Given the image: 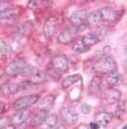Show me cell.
<instances>
[{"label": "cell", "instance_id": "1", "mask_svg": "<svg viewBox=\"0 0 127 129\" xmlns=\"http://www.w3.org/2000/svg\"><path fill=\"white\" fill-rule=\"evenodd\" d=\"M118 69V64L113 56L105 55L98 59L93 64V70L97 74L107 75L109 73L115 72Z\"/></svg>", "mask_w": 127, "mask_h": 129}, {"label": "cell", "instance_id": "2", "mask_svg": "<svg viewBox=\"0 0 127 129\" xmlns=\"http://www.w3.org/2000/svg\"><path fill=\"white\" fill-rule=\"evenodd\" d=\"M38 101H39V95H37V94H31V95H27V96H23L13 102V108L16 111L21 110V109H27L34 105Z\"/></svg>", "mask_w": 127, "mask_h": 129}, {"label": "cell", "instance_id": "3", "mask_svg": "<svg viewBox=\"0 0 127 129\" xmlns=\"http://www.w3.org/2000/svg\"><path fill=\"white\" fill-rule=\"evenodd\" d=\"M121 99V92L115 89V87H109L105 89L101 94V101L105 104H115L120 101Z\"/></svg>", "mask_w": 127, "mask_h": 129}, {"label": "cell", "instance_id": "4", "mask_svg": "<svg viewBox=\"0 0 127 129\" xmlns=\"http://www.w3.org/2000/svg\"><path fill=\"white\" fill-rule=\"evenodd\" d=\"M51 67L59 73H66L69 70V61L64 55H54L51 59Z\"/></svg>", "mask_w": 127, "mask_h": 129}, {"label": "cell", "instance_id": "5", "mask_svg": "<svg viewBox=\"0 0 127 129\" xmlns=\"http://www.w3.org/2000/svg\"><path fill=\"white\" fill-rule=\"evenodd\" d=\"M100 12L102 21H105V22H117L121 17V15L119 14V12L116 11L112 7H108V6L103 7Z\"/></svg>", "mask_w": 127, "mask_h": 129}, {"label": "cell", "instance_id": "6", "mask_svg": "<svg viewBox=\"0 0 127 129\" xmlns=\"http://www.w3.org/2000/svg\"><path fill=\"white\" fill-rule=\"evenodd\" d=\"M60 118L64 124L74 125L78 120V114L75 110L70 108H62L60 110Z\"/></svg>", "mask_w": 127, "mask_h": 129}, {"label": "cell", "instance_id": "7", "mask_svg": "<svg viewBox=\"0 0 127 129\" xmlns=\"http://www.w3.org/2000/svg\"><path fill=\"white\" fill-rule=\"evenodd\" d=\"M87 15H88V13L85 10L75 11L70 16V23L72 24V26L75 28L78 27L80 25H83V24L86 23Z\"/></svg>", "mask_w": 127, "mask_h": 129}, {"label": "cell", "instance_id": "8", "mask_svg": "<svg viewBox=\"0 0 127 129\" xmlns=\"http://www.w3.org/2000/svg\"><path fill=\"white\" fill-rule=\"evenodd\" d=\"M58 23V19L55 16H51L47 19L44 23V29H43V34H44V37L47 39H50L53 37L54 32H55V29Z\"/></svg>", "mask_w": 127, "mask_h": 129}, {"label": "cell", "instance_id": "9", "mask_svg": "<svg viewBox=\"0 0 127 129\" xmlns=\"http://www.w3.org/2000/svg\"><path fill=\"white\" fill-rule=\"evenodd\" d=\"M76 33H77V32L75 27H74V29H72V28H67V29L63 30V31L57 36V41H58L60 44L68 45L71 42L74 41L75 37H76Z\"/></svg>", "mask_w": 127, "mask_h": 129}, {"label": "cell", "instance_id": "10", "mask_svg": "<svg viewBox=\"0 0 127 129\" xmlns=\"http://www.w3.org/2000/svg\"><path fill=\"white\" fill-rule=\"evenodd\" d=\"M25 63V61L22 59H17L12 61L11 63L7 65L5 67V75H7L8 77H15L19 74V71L21 66Z\"/></svg>", "mask_w": 127, "mask_h": 129}, {"label": "cell", "instance_id": "11", "mask_svg": "<svg viewBox=\"0 0 127 129\" xmlns=\"http://www.w3.org/2000/svg\"><path fill=\"white\" fill-rule=\"evenodd\" d=\"M29 115H30V112L27 109L17 110L15 114H14L11 117V123L14 125V126H18V125L23 124L28 120Z\"/></svg>", "mask_w": 127, "mask_h": 129}, {"label": "cell", "instance_id": "12", "mask_svg": "<svg viewBox=\"0 0 127 129\" xmlns=\"http://www.w3.org/2000/svg\"><path fill=\"white\" fill-rule=\"evenodd\" d=\"M106 82L109 85V87H117L123 83V76L118 73L117 71L107 74Z\"/></svg>", "mask_w": 127, "mask_h": 129}, {"label": "cell", "instance_id": "13", "mask_svg": "<svg viewBox=\"0 0 127 129\" xmlns=\"http://www.w3.org/2000/svg\"><path fill=\"white\" fill-rule=\"evenodd\" d=\"M53 4V0H30L28 2V9L37 10L49 8Z\"/></svg>", "mask_w": 127, "mask_h": 129}, {"label": "cell", "instance_id": "14", "mask_svg": "<svg viewBox=\"0 0 127 129\" xmlns=\"http://www.w3.org/2000/svg\"><path fill=\"white\" fill-rule=\"evenodd\" d=\"M48 116V110L38 109V111L34 115L32 119V125L35 127H38L44 123L46 118Z\"/></svg>", "mask_w": 127, "mask_h": 129}, {"label": "cell", "instance_id": "15", "mask_svg": "<svg viewBox=\"0 0 127 129\" xmlns=\"http://www.w3.org/2000/svg\"><path fill=\"white\" fill-rule=\"evenodd\" d=\"M29 80L34 84V85H36V84H41V83L45 82L47 80V74L43 71H40V70L36 69L34 73H33L30 77H29Z\"/></svg>", "mask_w": 127, "mask_h": 129}, {"label": "cell", "instance_id": "16", "mask_svg": "<svg viewBox=\"0 0 127 129\" xmlns=\"http://www.w3.org/2000/svg\"><path fill=\"white\" fill-rule=\"evenodd\" d=\"M82 77L79 74H76V75H71V76H68L64 78L62 80V83H61V87L63 90H68L72 87L74 84H76L77 81L81 80Z\"/></svg>", "mask_w": 127, "mask_h": 129}, {"label": "cell", "instance_id": "17", "mask_svg": "<svg viewBox=\"0 0 127 129\" xmlns=\"http://www.w3.org/2000/svg\"><path fill=\"white\" fill-rule=\"evenodd\" d=\"M95 119H96V122L99 125L106 126V125H108L112 121V120H113V115L108 113V112H100V113H98L96 115Z\"/></svg>", "mask_w": 127, "mask_h": 129}, {"label": "cell", "instance_id": "18", "mask_svg": "<svg viewBox=\"0 0 127 129\" xmlns=\"http://www.w3.org/2000/svg\"><path fill=\"white\" fill-rule=\"evenodd\" d=\"M33 30V23L31 21H28L25 23L19 25L15 31H14V35L17 36V37H25L28 36L30 33L32 32Z\"/></svg>", "mask_w": 127, "mask_h": 129}, {"label": "cell", "instance_id": "19", "mask_svg": "<svg viewBox=\"0 0 127 129\" xmlns=\"http://www.w3.org/2000/svg\"><path fill=\"white\" fill-rule=\"evenodd\" d=\"M102 21L100 11H93L87 15L86 22L91 26H98Z\"/></svg>", "mask_w": 127, "mask_h": 129}, {"label": "cell", "instance_id": "20", "mask_svg": "<svg viewBox=\"0 0 127 129\" xmlns=\"http://www.w3.org/2000/svg\"><path fill=\"white\" fill-rule=\"evenodd\" d=\"M54 97L53 95H47L43 99H41L39 101V104H38V108L39 109H45L48 110L53 107L54 103Z\"/></svg>", "mask_w": 127, "mask_h": 129}, {"label": "cell", "instance_id": "21", "mask_svg": "<svg viewBox=\"0 0 127 129\" xmlns=\"http://www.w3.org/2000/svg\"><path fill=\"white\" fill-rule=\"evenodd\" d=\"M12 15H16L15 11L13 9V7H11L7 3H0V19Z\"/></svg>", "mask_w": 127, "mask_h": 129}, {"label": "cell", "instance_id": "22", "mask_svg": "<svg viewBox=\"0 0 127 129\" xmlns=\"http://www.w3.org/2000/svg\"><path fill=\"white\" fill-rule=\"evenodd\" d=\"M101 85H102V78L100 76H96L92 78L89 84V90L91 93H100L101 91Z\"/></svg>", "mask_w": 127, "mask_h": 129}, {"label": "cell", "instance_id": "23", "mask_svg": "<svg viewBox=\"0 0 127 129\" xmlns=\"http://www.w3.org/2000/svg\"><path fill=\"white\" fill-rule=\"evenodd\" d=\"M125 115H126V101L121 100L118 102V104L115 112V117L118 120H123L125 118Z\"/></svg>", "mask_w": 127, "mask_h": 129}, {"label": "cell", "instance_id": "24", "mask_svg": "<svg viewBox=\"0 0 127 129\" xmlns=\"http://www.w3.org/2000/svg\"><path fill=\"white\" fill-rule=\"evenodd\" d=\"M32 85H34L30 80H24L21 82L15 84L14 86V88L12 89V94H16L19 92H23V91H26L28 89L32 87Z\"/></svg>", "mask_w": 127, "mask_h": 129}, {"label": "cell", "instance_id": "25", "mask_svg": "<svg viewBox=\"0 0 127 129\" xmlns=\"http://www.w3.org/2000/svg\"><path fill=\"white\" fill-rule=\"evenodd\" d=\"M81 39L83 43L89 48H91L92 46H95L100 42V40L98 39V37H96L95 34H86L81 37Z\"/></svg>", "mask_w": 127, "mask_h": 129}, {"label": "cell", "instance_id": "26", "mask_svg": "<svg viewBox=\"0 0 127 129\" xmlns=\"http://www.w3.org/2000/svg\"><path fill=\"white\" fill-rule=\"evenodd\" d=\"M73 50L77 53V54H83V53H86L87 51L90 50L89 47H87L83 41H82L81 38H77L74 41V44H73Z\"/></svg>", "mask_w": 127, "mask_h": 129}, {"label": "cell", "instance_id": "27", "mask_svg": "<svg viewBox=\"0 0 127 129\" xmlns=\"http://www.w3.org/2000/svg\"><path fill=\"white\" fill-rule=\"evenodd\" d=\"M36 70V68H35L33 65H31L30 63H28L25 61V63L21 66V68H20V71H19V74L21 75L22 77H30L31 75L35 72Z\"/></svg>", "mask_w": 127, "mask_h": 129}, {"label": "cell", "instance_id": "28", "mask_svg": "<svg viewBox=\"0 0 127 129\" xmlns=\"http://www.w3.org/2000/svg\"><path fill=\"white\" fill-rule=\"evenodd\" d=\"M108 27L106 26V25H98L97 26V30H96V37H98V39L101 41V40H103L106 36L108 35Z\"/></svg>", "mask_w": 127, "mask_h": 129}, {"label": "cell", "instance_id": "29", "mask_svg": "<svg viewBox=\"0 0 127 129\" xmlns=\"http://www.w3.org/2000/svg\"><path fill=\"white\" fill-rule=\"evenodd\" d=\"M44 124H46L47 127L49 128H54L55 127V125L58 124V118L55 114H51L48 115L46 118L45 121H44Z\"/></svg>", "mask_w": 127, "mask_h": 129}, {"label": "cell", "instance_id": "30", "mask_svg": "<svg viewBox=\"0 0 127 129\" xmlns=\"http://www.w3.org/2000/svg\"><path fill=\"white\" fill-rule=\"evenodd\" d=\"M17 20V16L16 15H12V16H8V17H4V18L0 19V27L1 26H11L14 25Z\"/></svg>", "mask_w": 127, "mask_h": 129}, {"label": "cell", "instance_id": "31", "mask_svg": "<svg viewBox=\"0 0 127 129\" xmlns=\"http://www.w3.org/2000/svg\"><path fill=\"white\" fill-rule=\"evenodd\" d=\"M8 51H9L8 44L6 43L5 40H3L2 38H0V59H3V58H5L7 56Z\"/></svg>", "mask_w": 127, "mask_h": 129}, {"label": "cell", "instance_id": "32", "mask_svg": "<svg viewBox=\"0 0 127 129\" xmlns=\"http://www.w3.org/2000/svg\"><path fill=\"white\" fill-rule=\"evenodd\" d=\"M110 46H105L104 48H102L101 50H99V51L96 52V55H102V56H105V55H108L109 53H110Z\"/></svg>", "mask_w": 127, "mask_h": 129}, {"label": "cell", "instance_id": "33", "mask_svg": "<svg viewBox=\"0 0 127 129\" xmlns=\"http://www.w3.org/2000/svg\"><path fill=\"white\" fill-rule=\"evenodd\" d=\"M9 81V78L7 75H0V90L4 87Z\"/></svg>", "mask_w": 127, "mask_h": 129}, {"label": "cell", "instance_id": "34", "mask_svg": "<svg viewBox=\"0 0 127 129\" xmlns=\"http://www.w3.org/2000/svg\"><path fill=\"white\" fill-rule=\"evenodd\" d=\"M80 111H81L82 114L87 115V114H89L91 112V106L89 104H87V103H83L81 107H80Z\"/></svg>", "mask_w": 127, "mask_h": 129}, {"label": "cell", "instance_id": "35", "mask_svg": "<svg viewBox=\"0 0 127 129\" xmlns=\"http://www.w3.org/2000/svg\"><path fill=\"white\" fill-rule=\"evenodd\" d=\"M10 123H11V122H9L7 119H4V118H0V129L7 128V126H8Z\"/></svg>", "mask_w": 127, "mask_h": 129}, {"label": "cell", "instance_id": "36", "mask_svg": "<svg viewBox=\"0 0 127 129\" xmlns=\"http://www.w3.org/2000/svg\"><path fill=\"white\" fill-rule=\"evenodd\" d=\"M5 109H6V104H5L4 102H0V115L4 112Z\"/></svg>", "mask_w": 127, "mask_h": 129}, {"label": "cell", "instance_id": "37", "mask_svg": "<svg viewBox=\"0 0 127 129\" xmlns=\"http://www.w3.org/2000/svg\"><path fill=\"white\" fill-rule=\"evenodd\" d=\"M100 127V125L98 124L97 122H91L90 125H89V128L91 129H98Z\"/></svg>", "mask_w": 127, "mask_h": 129}, {"label": "cell", "instance_id": "38", "mask_svg": "<svg viewBox=\"0 0 127 129\" xmlns=\"http://www.w3.org/2000/svg\"><path fill=\"white\" fill-rule=\"evenodd\" d=\"M77 128V129H88V128H89V125L85 124V123H82V124L78 125Z\"/></svg>", "mask_w": 127, "mask_h": 129}]
</instances>
